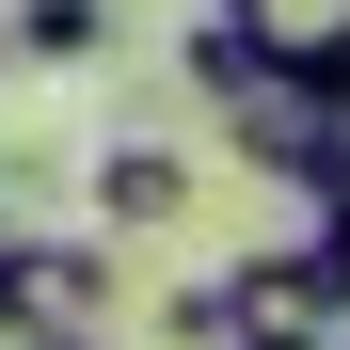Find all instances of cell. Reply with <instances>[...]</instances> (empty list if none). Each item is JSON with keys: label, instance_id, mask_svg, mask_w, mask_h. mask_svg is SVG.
Here are the masks:
<instances>
[{"label": "cell", "instance_id": "obj_1", "mask_svg": "<svg viewBox=\"0 0 350 350\" xmlns=\"http://www.w3.org/2000/svg\"><path fill=\"white\" fill-rule=\"evenodd\" d=\"M111 303H128V286H111V239H0V350L16 334H111Z\"/></svg>", "mask_w": 350, "mask_h": 350}, {"label": "cell", "instance_id": "obj_2", "mask_svg": "<svg viewBox=\"0 0 350 350\" xmlns=\"http://www.w3.org/2000/svg\"><path fill=\"white\" fill-rule=\"evenodd\" d=\"M334 128H350V80H319V64H255L239 96H223V144H239L271 191H286V175H303Z\"/></svg>", "mask_w": 350, "mask_h": 350}, {"label": "cell", "instance_id": "obj_3", "mask_svg": "<svg viewBox=\"0 0 350 350\" xmlns=\"http://www.w3.org/2000/svg\"><path fill=\"white\" fill-rule=\"evenodd\" d=\"M175 207H191V159H175L159 128L96 144V223H111V239H144V223H175Z\"/></svg>", "mask_w": 350, "mask_h": 350}, {"label": "cell", "instance_id": "obj_4", "mask_svg": "<svg viewBox=\"0 0 350 350\" xmlns=\"http://www.w3.org/2000/svg\"><path fill=\"white\" fill-rule=\"evenodd\" d=\"M96 48H111V0H0V64L64 80V64H96Z\"/></svg>", "mask_w": 350, "mask_h": 350}, {"label": "cell", "instance_id": "obj_5", "mask_svg": "<svg viewBox=\"0 0 350 350\" xmlns=\"http://www.w3.org/2000/svg\"><path fill=\"white\" fill-rule=\"evenodd\" d=\"M271 64H319V80H350V0H223Z\"/></svg>", "mask_w": 350, "mask_h": 350}, {"label": "cell", "instance_id": "obj_6", "mask_svg": "<svg viewBox=\"0 0 350 350\" xmlns=\"http://www.w3.org/2000/svg\"><path fill=\"white\" fill-rule=\"evenodd\" d=\"M286 207H303V223H286V239H319V255H350V128L303 159V175H286Z\"/></svg>", "mask_w": 350, "mask_h": 350}, {"label": "cell", "instance_id": "obj_7", "mask_svg": "<svg viewBox=\"0 0 350 350\" xmlns=\"http://www.w3.org/2000/svg\"><path fill=\"white\" fill-rule=\"evenodd\" d=\"M159 334H175V350H239V334H255V286H239V271L175 286V319H159Z\"/></svg>", "mask_w": 350, "mask_h": 350}, {"label": "cell", "instance_id": "obj_8", "mask_svg": "<svg viewBox=\"0 0 350 350\" xmlns=\"http://www.w3.org/2000/svg\"><path fill=\"white\" fill-rule=\"evenodd\" d=\"M175 64H191V96L223 111V96H239V80L271 64V48H255V32H239V16H223V0H207V16H191V48H175Z\"/></svg>", "mask_w": 350, "mask_h": 350}, {"label": "cell", "instance_id": "obj_9", "mask_svg": "<svg viewBox=\"0 0 350 350\" xmlns=\"http://www.w3.org/2000/svg\"><path fill=\"white\" fill-rule=\"evenodd\" d=\"M16 350H111V334H16Z\"/></svg>", "mask_w": 350, "mask_h": 350}]
</instances>
